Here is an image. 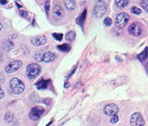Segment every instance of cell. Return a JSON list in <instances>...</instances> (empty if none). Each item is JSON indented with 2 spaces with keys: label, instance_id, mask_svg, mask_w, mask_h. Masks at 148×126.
<instances>
[{
  "label": "cell",
  "instance_id": "obj_1",
  "mask_svg": "<svg viewBox=\"0 0 148 126\" xmlns=\"http://www.w3.org/2000/svg\"><path fill=\"white\" fill-rule=\"evenodd\" d=\"M9 87L12 93L15 95H20L25 90V85L20 78L14 77L9 81Z\"/></svg>",
  "mask_w": 148,
  "mask_h": 126
},
{
  "label": "cell",
  "instance_id": "obj_2",
  "mask_svg": "<svg viewBox=\"0 0 148 126\" xmlns=\"http://www.w3.org/2000/svg\"><path fill=\"white\" fill-rule=\"evenodd\" d=\"M41 73V66L38 64L32 63L27 65L26 76L29 79H34L39 76Z\"/></svg>",
  "mask_w": 148,
  "mask_h": 126
},
{
  "label": "cell",
  "instance_id": "obj_3",
  "mask_svg": "<svg viewBox=\"0 0 148 126\" xmlns=\"http://www.w3.org/2000/svg\"><path fill=\"white\" fill-rule=\"evenodd\" d=\"M129 20H130V16L128 14L125 12H121L117 15L115 21H116V25L119 28H124L129 22Z\"/></svg>",
  "mask_w": 148,
  "mask_h": 126
},
{
  "label": "cell",
  "instance_id": "obj_4",
  "mask_svg": "<svg viewBox=\"0 0 148 126\" xmlns=\"http://www.w3.org/2000/svg\"><path fill=\"white\" fill-rule=\"evenodd\" d=\"M45 112V110L43 107L41 106H36V107H34L31 110H30V113H29V117L31 120L32 121H37L38 120L42 114Z\"/></svg>",
  "mask_w": 148,
  "mask_h": 126
},
{
  "label": "cell",
  "instance_id": "obj_5",
  "mask_svg": "<svg viewBox=\"0 0 148 126\" xmlns=\"http://www.w3.org/2000/svg\"><path fill=\"white\" fill-rule=\"evenodd\" d=\"M132 126H145V123L140 112H134L131 117Z\"/></svg>",
  "mask_w": 148,
  "mask_h": 126
},
{
  "label": "cell",
  "instance_id": "obj_6",
  "mask_svg": "<svg viewBox=\"0 0 148 126\" xmlns=\"http://www.w3.org/2000/svg\"><path fill=\"white\" fill-rule=\"evenodd\" d=\"M22 65V63L21 61H18V60H14V61H11L9 63L5 70H6V73L7 74H12L14 72H16L17 70H18Z\"/></svg>",
  "mask_w": 148,
  "mask_h": 126
},
{
  "label": "cell",
  "instance_id": "obj_7",
  "mask_svg": "<svg viewBox=\"0 0 148 126\" xmlns=\"http://www.w3.org/2000/svg\"><path fill=\"white\" fill-rule=\"evenodd\" d=\"M106 12V5L105 1H97V5L95 7L94 14L97 18H100Z\"/></svg>",
  "mask_w": 148,
  "mask_h": 126
},
{
  "label": "cell",
  "instance_id": "obj_8",
  "mask_svg": "<svg viewBox=\"0 0 148 126\" xmlns=\"http://www.w3.org/2000/svg\"><path fill=\"white\" fill-rule=\"evenodd\" d=\"M129 32L132 36H140L143 32V27L141 23L139 22H133L129 27Z\"/></svg>",
  "mask_w": 148,
  "mask_h": 126
},
{
  "label": "cell",
  "instance_id": "obj_9",
  "mask_svg": "<svg viewBox=\"0 0 148 126\" xmlns=\"http://www.w3.org/2000/svg\"><path fill=\"white\" fill-rule=\"evenodd\" d=\"M118 110H119L118 105H116L114 103H110V104L106 105L104 108V112L108 116H113L115 114H117Z\"/></svg>",
  "mask_w": 148,
  "mask_h": 126
},
{
  "label": "cell",
  "instance_id": "obj_10",
  "mask_svg": "<svg viewBox=\"0 0 148 126\" xmlns=\"http://www.w3.org/2000/svg\"><path fill=\"white\" fill-rule=\"evenodd\" d=\"M47 41V39L45 35H41V36H37L32 38L31 40V43L32 44H34V46H41V45H44L45 43H46Z\"/></svg>",
  "mask_w": 148,
  "mask_h": 126
},
{
  "label": "cell",
  "instance_id": "obj_11",
  "mask_svg": "<svg viewBox=\"0 0 148 126\" xmlns=\"http://www.w3.org/2000/svg\"><path fill=\"white\" fill-rule=\"evenodd\" d=\"M53 17L57 20L62 18L64 17V10L59 5H55L53 7Z\"/></svg>",
  "mask_w": 148,
  "mask_h": 126
},
{
  "label": "cell",
  "instance_id": "obj_12",
  "mask_svg": "<svg viewBox=\"0 0 148 126\" xmlns=\"http://www.w3.org/2000/svg\"><path fill=\"white\" fill-rule=\"evenodd\" d=\"M56 58H57L56 54H54L52 52H46L43 56V62L44 63H51V62H53Z\"/></svg>",
  "mask_w": 148,
  "mask_h": 126
},
{
  "label": "cell",
  "instance_id": "obj_13",
  "mask_svg": "<svg viewBox=\"0 0 148 126\" xmlns=\"http://www.w3.org/2000/svg\"><path fill=\"white\" fill-rule=\"evenodd\" d=\"M65 7H66L69 10H74L76 7V2L73 1V0H66L64 1Z\"/></svg>",
  "mask_w": 148,
  "mask_h": 126
},
{
  "label": "cell",
  "instance_id": "obj_14",
  "mask_svg": "<svg viewBox=\"0 0 148 126\" xmlns=\"http://www.w3.org/2000/svg\"><path fill=\"white\" fill-rule=\"evenodd\" d=\"M147 57H148V48L147 47L145 49V51H143L142 54L137 55L138 60L141 62H143V61H145V60H147Z\"/></svg>",
  "mask_w": 148,
  "mask_h": 126
},
{
  "label": "cell",
  "instance_id": "obj_15",
  "mask_svg": "<svg viewBox=\"0 0 148 126\" xmlns=\"http://www.w3.org/2000/svg\"><path fill=\"white\" fill-rule=\"evenodd\" d=\"M115 3H116V6H117L118 7H119V8H123V7H127V6H128L129 0H116Z\"/></svg>",
  "mask_w": 148,
  "mask_h": 126
},
{
  "label": "cell",
  "instance_id": "obj_16",
  "mask_svg": "<svg viewBox=\"0 0 148 126\" xmlns=\"http://www.w3.org/2000/svg\"><path fill=\"white\" fill-rule=\"evenodd\" d=\"M86 14H87V10H86V9H84V10H83V12L81 14V16L77 18V23H78L79 25L82 26L83 24V22H84L85 18H86Z\"/></svg>",
  "mask_w": 148,
  "mask_h": 126
},
{
  "label": "cell",
  "instance_id": "obj_17",
  "mask_svg": "<svg viewBox=\"0 0 148 126\" xmlns=\"http://www.w3.org/2000/svg\"><path fill=\"white\" fill-rule=\"evenodd\" d=\"M46 87H47V81L45 80H41L36 84V87L38 89H45V88H46Z\"/></svg>",
  "mask_w": 148,
  "mask_h": 126
},
{
  "label": "cell",
  "instance_id": "obj_18",
  "mask_svg": "<svg viewBox=\"0 0 148 126\" xmlns=\"http://www.w3.org/2000/svg\"><path fill=\"white\" fill-rule=\"evenodd\" d=\"M14 120H15V117H14V115L12 112H8L6 114V116H5V121H6L7 123H11L14 122Z\"/></svg>",
  "mask_w": 148,
  "mask_h": 126
},
{
  "label": "cell",
  "instance_id": "obj_19",
  "mask_svg": "<svg viewBox=\"0 0 148 126\" xmlns=\"http://www.w3.org/2000/svg\"><path fill=\"white\" fill-rule=\"evenodd\" d=\"M75 37H76V33H75V31H69L68 33L66 34V39L69 41H72L74 39H75Z\"/></svg>",
  "mask_w": 148,
  "mask_h": 126
},
{
  "label": "cell",
  "instance_id": "obj_20",
  "mask_svg": "<svg viewBox=\"0 0 148 126\" xmlns=\"http://www.w3.org/2000/svg\"><path fill=\"white\" fill-rule=\"evenodd\" d=\"M131 11L133 14H135V15H140V14L142 13V10L139 7H132V9H131Z\"/></svg>",
  "mask_w": 148,
  "mask_h": 126
},
{
  "label": "cell",
  "instance_id": "obj_21",
  "mask_svg": "<svg viewBox=\"0 0 148 126\" xmlns=\"http://www.w3.org/2000/svg\"><path fill=\"white\" fill-rule=\"evenodd\" d=\"M43 56H44V55L42 54V53H41V52L36 53V54H35V55H34V59L36 60V61L41 62V61H43Z\"/></svg>",
  "mask_w": 148,
  "mask_h": 126
},
{
  "label": "cell",
  "instance_id": "obj_22",
  "mask_svg": "<svg viewBox=\"0 0 148 126\" xmlns=\"http://www.w3.org/2000/svg\"><path fill=\"white\" fill-rule=\"evenodd\" d=\"M58 49L63 51V52H68V51H69V46L68 44H62L58 46Z\"/></svg>",
  "mask_w": 148,
  "mask_h": 126
},
{
  "label": "cell",
  "instance_id": "obj_23",
  "mask_svg": "<svg viewBox=\"0 0 148 126\" xmlns=\"http://www.w3.org/2000/svg\"><path fill=\"white\" fill-rule=\"evenodd\" d=\"M118 122H119V116L117 114L111 116V118H110V123H118Z\"/></svg>",
  "mask_w": 148,
  "mask_h": 126
},
{
  "label": "cell",
  "instance_id": "obj_24",
  "mask_svg": "<svg viewBox=\"0 0 148 126\" xmlns=\"http://www.w3.org/2000/svg\"><path fill=\"white\" fill-rule=\"evenodd\" d=\"M104 24H105V26H106V27L110 26L111 24H112V20H111L110 18H106L105 20H104Z\"/></svg>",
  "mask_w": 148,
  "mask_h": 126
},
{
  "label": "cell",
  "instance_id": "obj_25",
  "mask_svg": "<svg viewBox=\"0 0 148 126\" xmlns=\"http://www.w3.org/2000/svg\"><path fill=\"white\" fill-rule=\"evenodd\" d=\"M141 7L145 9L146 12H148V1H142L141 2Z\"/></svg>",
  "mask_w": 148,
  "mask_h": 126
},
{
  "label": "cell",
  "instance_id": "obj_26",
  "mask_svg": "<svg viewBox=\"0 0 148 126\" xmlns=\"http://www.w3.org/2000/svg\"><path fill=\"white\" fill-rule=\"evenodd\" d=\"M53 37L56 39V40H58V41H61L62 38H63V35L61 33H54L53 34Z\"/></svg>",
  "mask_w": 148,
  "mask_h": 126
},
{
  "label": "cell",
  "instance_id": "obj_27",
  "mask_svg": "<svg viewBox=\"0 0 148 126\" xmlns=\"http://www.w3.org/2000/svg\"><path fill=\"white\" fill-rule=\"evenodd\" d=\"M4 97H5V92H4V90H3L2 86L0 85V100L4 99Z\"/></svg>",
  "mask_w": 148,
  "mask_h": 126
},
{
  "label": "cell",
  "instance_id": "obj_28",
  "mask_svg": "<svg viewBox=\"0 0 148 126\" xmlns=\"http://www.w3.org/2000/svg\"><path fill=\"white\" fill-rule=\"evenodd\" d=\"M20 15L23 18H27L28 17V13L25 11V10H22V9H21L20 10Z\"/></svg>",
  "mask_w": 148,
  "mask_h": 126
},
{
  "label": "cell",
  "instance_id": "obj_29",
  "mask_svg": "<svg viewBox=\"0 0 148 126\" xmlns=\"http://www.w3.org/2000/svg\"><path fill=\"white\" fill-rule=\"evenodd\" d=\"M48 11H49V3H47V6L45 5V12L48 13Z\"/></svg>",
  "mask_w": 148,
  "mask_h": 126
},
{
  "label": "cell",
  "instance_id": "obj_30",
  "mask_svg": "<svg viewBox=\"0 0 148 126\" xmlns=\"http://www.w3.org/2000/svg\"><path fill=\"white\" fill-rule=\"evenodd\" d=\"M7 0H1V1H0V4H3V5H5V4H7Z\"/></svg>",
  "mask_w": 148,
  "mask_h": 126
},
{
  "label": "cell",
  "instance_id": "obj_31",
  "mask_svg": "<svg viewBox=\"0 0 148 126\" xmlns=\"http://www.w3.org/2000/svg\"><path fill=\"white\" fill-rule=\"evenodd\" d=\"M145 70H146V72H147V74H148V62H147L146 64H145Z\"/></svg>",
  "mask_w": 148,
  "mask_h": 126
},
{
  "label": "cell",
  "instance_id": "obj_32",
  "mask_svg": "<svg viewBox=\"0 0 148 126\" xmlns=\"http://www.w3.org/2000/svg\"><path fill=\"white\" fill-rule=\"evenodd\" d=\"M69 87V84H68V82H66V84H65V87Z\"/></svg>",
  "mask_w": 148,
  "mask_h": 126
},
{
  "label": "cell",
  "instance_id": "obj_33",
  "mask_svg": "<svg viewBox=\"0 0 148 126\" xmlns=\"http://www.w3.org/2000/svg\"><path fill=\"white\" fill-rule=\"evenodd\" d=\"M2 28H3V26H2V24L0 23V31H1V30H2Z\"/></svg>",
  "mask_w": 148,
  "mask_h": 126
},
{
  "label": "cell",
  "instance_id": "obj_34",
  "mask_svg": "<svg viewBox=\"0 0 148 126\" xmlns=\"http://www.w3.org/2000/svg\"><path fill=\"white\" fill-rule=\"evenodd\" d=\"M2 57V54H1V52H0V58Z\"/></svg>",
  "mask_w": 148,
  "mask_h": 126
}]
</instances>
